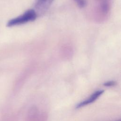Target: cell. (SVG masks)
Returning <instances> with one entry per match:
<instances>
[{"instance_id": "obj_1", "label": "cell", "mask_w": 121, "mask_h": 121, "mask_svg": "<svg viewBox=\"0 0 121 121\" xmlns=\"http://www.w3.org/2000/svg\"><path fill=\"white\" fill-rule=\"evenodd\" d=\"M37 17V14L34 9H29L23 15L13 18L8 22L7 25L9 26L19 25L29 21H34Z\"/></svg>"}, {"instance_id": "obj_2", "label": "cell", "mask_w": 121, "mask_h": 121, "mask_svg": "<svg viewBox=\"0 0 121 121\" xmlns=\"http://www.w3.org/2000/svg\"><path fill=\"white\" fill-rule=\"evenodd\" d=\"M104 91L103 90H99L95 91L93 94H92L87 99L82 101L79 103L77 106L76 108H80L83 106H84L86 105H87L90 103H93V102L95 101L101 95L103 94Z\"/></svg>"}, {"instance_id": "obj_3", "label": "cell", "mask_w": 121, "mask_h": 121, "mask_svg": "<svg viewBox=\"0 0 121 121\" xmlns=\"http://www.w3.org/2000/svg\"><path fill=\"white\" fill-rule=\"evenodd\" d=\"M54 0H37L35 7L37 10L43 12L47 10Z\"/></svg>"}, {"instance_id": "obj_4", "label": "cell", "mask_w": 121, "mask_h": 121, "mask_svg": "<svg viewBox=\"0 0 121 121\" xmlns=\"http://www.w3.org/2000/svg\"><path fill=\"white\" fill-rule=\"evenodd\" d=\"M79 8H83L86 5V0H74Z\"/></svg>"}, {"instance_id": "obj_5", "label": "cell", "mask_w": 121, "mask_h": 121, "mask_svg": "<svg viewBox=\"0 0 121 121\" xmlns=\"http://www.w3.org/2000/svg\"><path fill=\"white\" fill-rule=\"evenodd\" d=\"M116 85V82L114 81H109L106 82H105L104 84V85L106 86H112Z\"/></svg>"}, {"instance_id": "obj_6", "label": "cell", "mask_w": 121, "mask_h": 121, "mask_svg": "<svg viewBox=\"0 0 121 121\" xmlns=\"http://www.w3.org/2000/svg\"><path fill=\"white\" fill-rule=\"evenodd\" d=\"M121 121L120 120H117V121Z\"/></svg>"}]
</instances>
